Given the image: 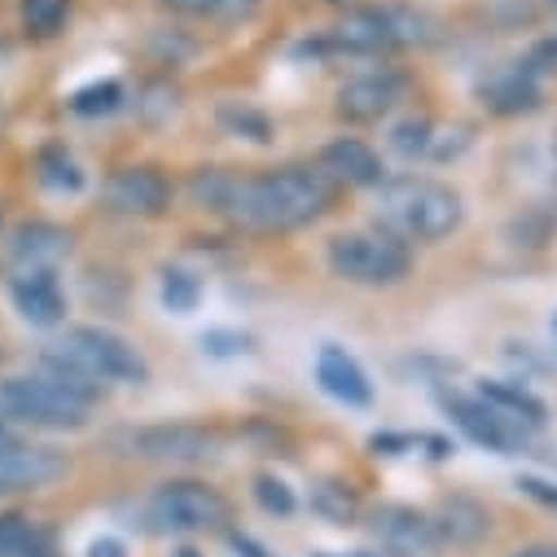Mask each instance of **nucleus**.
<instances>
[{
    "mask_svg": "<svg viewBox=\"0 0 557 557\" xmlns=\"http://www.w3.org/2000/svg\"><path fill=\"white\" fill-rule=\"evenodd\" d=\"M194 202L207 211H220L237 228L250 233H290L325 215L334 185L312 172V168H276L259 176H237V172H198L189 185Z\"/></svg>",
    "mask_w": 557,
    "mask_h": 557,
    "instance_id": "nucleus-1",
    "label": "nucleus"
},
{
    "mask_svg": "<svg viewBox=\"0 0 557 557\" xmlns=\"http://www.w3.org/2000/svg\"><path fill=\"white\" fill-rule=\"evenodd\" d=\"M97 391L101 386H88L58 369L32 377H5L0 382V422L40 426V431H79L97 408Z\"/></svg>",
    "mask_w": 557,
    "mask_h": 557,
    "instance_id": "nucleus-2",
    "label": "nucleus"
},
{
    "mask_svg": "<svg viewBox=\"0 0 557 557\" xmlns=\"http://www.w3.org/2000/svg\"><path fill=\"white\" fill-rule=\"evenodd\" d=\"M377 220L404 242H440L461 224V194L431 176H395L377 185Z\"/></svg>",
    "mask_w": 557,
    "mask_h": 557,
    "instance_id": "nucleus-3",
    "label": "nucleus"
},
{
    "mask_svg": "<svg viewBox=\"0 0 557 557\" xmlns=\"http://www.w3.org/2000/svg\"><path fill=\"white\" fill-rule=\"evenodd\" d=\"M45 369H58V373H71L88 386H101V382H146V360L136 356V347H127L119 334L110 330H97V325H79V330H66L58 343L45 347Z\"/></svg>",
    "mask_w": 557,
    "mask_h": 557,
    "instance_id": "nucleus-4",
    "label": "nucleus"
},
{
    "mask_svg": "<svg viewBox=\"0 0 557 557\" xmlns=\"http://www.w3.org/2000/svg\"><path fill=\"white\" fill-rule=\"evenodd\" d=\"M330 268L351 286H395L408 276L412 255L395 233H343L330 242Z\"/></svg>",
    "mask_w": 557,
    "mask_h": 557,
    "instance_id": "nucleus-5",
    "label": "nucleus"
},
{
    "mask_svg": "<svg viewBox=\"0 0 557 557\" xmlns=\"http://www.w3.org/2000/svg\"><path fill=\"white\" fill-rule=\"evenodd\" d=\"M146 522L163 535H198V531H224L228 500L207 483H163L146 500Z\"/></svg>",
    "mask_w": 557,
    "mask_h": 557,
    "instance_id": "nucleus-6",
    "label": "nucleus"
},
{
    "mask_svg": "<svg viewBox=\"0 0 557 557\" xmlns=\"http://www.w3.org/2000/svg\"><path fill=\"white\" fill-rule=\"evenodd\" d=\"M431 40V23L417 10L382 5V10H356L334 27V49L343 53H386Z\"/></svg>",
    "mask_w": 557,
    "mask_h": 557,
    "instance_id": "nucleus-7",
    "label": "nucleus"
},
{
    "mask_svg": "<svg viewBox=\"0 0 557 557\" xmlns=\"http://www.w3.org/2000/svg\"><path fill=\"white\" fill-rule=\"evenodd\" d=\"M444 408H448V417L453 422L479 444V448H487V453H500V457H513L518 448H527V422H518V417H509L505 408H496V404H487L483 395L479 399H466V395H448L444 399Z\"/></svg>",
    "mask_w": 557,
    "mask_h": 557,
    "instance_id": "nucleus-8",
    "label": "nucleus"
},
{
    "mask_svg": "<svg viewBox=\"0 0 557 557\" xmlns=\"http://www.w3.org/2000/svg\"><path fill=\"white\" fill-rule=\"evenodd\" d=\"M119 444L141 461H211L220 448V440L202 426H146L119 435Z\"/></svg>",
    "mask_w": 557,
    "mask_h": 557,
    "instance_id": "nucleus-9",
    "label": "nucleus"
},
{
    "mask_svg": "<svg viewBox=\"0 0 557 557\" xmlns=\"http://www.w3.org/2000/svg\"><path fill=\"white\" fill-rule=\"evenodd\" d=\"M373 540L391 557H431L444 544V531L426 513L404 509V505H386V509L373 513Z\"/></svg>",
    "mask_w": 557,
    "mask_h": 557,
    "instance_id": "nucleus-10",
    "label": "nucleus"
},
{
    "mask_svg": "<svg viewBox=\"0 0 557 557\" xmlns=\"http://www.w3.org/2000/svg\"><path fill=\"white\" fill-rule=\"evenodd\" d=\"M404 97H408L404 75L369 71V75H356L338 88V114L351 119V123H373V119H386Z\"/></svg>",
    "mask_w": 557,
    "mask_h": 557,
    "instance_id": "nucleus-11",
    "label": "nucleus"
},
{
    "mask_svg": "<svg viewBox=\"0 0 557 557\" xmlns=\"http://www.w3.org/2000/svg\"><path fill=\"white\" fill-rule=\"evenodd\" d=\"M106 202L119 211V215H141V220H154L168 211L172 202V185L163 172L154 168H123L110 176L106 185Z\"/></svg>",
    "mask_w": 557,
    "mask_h": 557,
    "instance_id": "nucleus-12",
    "label": "nucleus"
},
{
    "mask_svg": "<svg viewBox=\"0 0 557 557\" xmlns=\"http://www.w3.org/2000/svg\"><path fill=\"white\" fill-rule=\"evenodd\" d=\"M58 474H62V457H58L53 448L18 444V440L0 444V496L45 487V483H53Z\"/></svg>",
    "mask_w": 557,
    "mask_h": 557,
    "instance_id": "nucleus-13",
    "label": "nucleus"
},
{
    "mask_svg": "<svg viewBox=\"0 0 557 557\" xmlns=\"http://www.w3.org/2000/svg\"><path fill=\"white\" fill-rule=\"evenodd\" d=\"M10 295H14V308L23 312V321H32V325H58L66 312V295L58 286L53 268L18 272L10 282Z\"/></svg>",
    "mask_w": 557,
    "mask_h": 557,
    "instance_id": "nucleus-14",
    "label": "nucleus"
},
{
    "mask_svg": "<svg viewBox=\"0 0 557 557\" xmlns=\"http://www.w3.org/2000/svg\"><path fill=\"white\" fill-rule=\"evenodd\" d=\"M317 382L334 395V399H343V404H351V408H369L373 404V382H369V373L356 364V356H347L343 347H321V356H317Z\"/></svg>",
    "mask_w": 557,
    "mask_h": 557,
    "instance_id": "nucleus-15",
    "label": "nucleus"
},
{
    "mask_svg": "<svg viewBox=\"0 0 557 557\" xmlns=\"http://www.w3.org/2000/svg\"><path fill=\"white\" fill-rule=\"evenodd\" d=\"M321 176L338 185H382V159L356 136H338L321 154Z\"/></svg>",
    "mask_w": 557,
    "mask_h": 557,
    "instance_id": "nucleus-16",
    "label": "nucleus"
},
{
    "mask_svg": "<svg viewBox=\"0 0 557 557\" xmlns=\"http://www.w3.org/2000/svg\"><path fill=\"white\" fill-rule=\"evenodd\" d=\"M66 250H71V237H66L62 228H53V224H23V228L14 233V246H10L18 272L58 268V263L66 259Z\"/></svg>",
    "mask_w": 557,
    "mask_h": 557,
    "instance_id": "nucleus-17",
    "label": "nucleus"
},
{
    "mask_svg": "<svg viewBox=\"0 0 557 557\" xmlns=\"http://www.w3.org/2000/svg\"><path fill=\"white\" fill-rule=\"evenodd\" d=\"M0 557H53V535L23 513H5L0 518Z\"/></svg>",
    "mask_w": 557,
    "mask_h": 557,
    "instance_id": "nucleus-18",
    "label": "nucleus"
},
{
    "mask_svg": "<svg viewBox=\"0 0 557 557\" xmlns=\"http://www.w3.org/2000/svg\"><path fill=\"white\" fill-rule=\"evenodd\" d=\"M172 10L185 14V18H198V23L233 27V23H246L259 10V0H172Z\"/></svg>",
    "mask_w": 557,
    "mask_h": 557,
    "instance_id": "nucleus-19",
    "label": "nucleus"
},
{
    "mask_svg": "<svg viewBox=\"0 0 557 557\" xmlns=\"http://www.w3.org/2000/svg\"><path fill=\"white\" fill-rule=\"evenodd\" d=\"M483 399L505 408L509 417H518V422H527L531 431L544 422V404L535 395H527L522 386H509V382H483Z\"/></svg>",
    "mask_w": 557,
    "mask_h": 557,
    "instance_id": "nucleus-20",
    "label": "nucleus"
},
{
    "mask_svg": "<svg viewBox=\"0 0 557 557\" xmlns=\"http://www.w3.org/2000/svg\"><path fill=\"white\" fill-rule=\"evenodd\" d=\"M23 27H27V36H58L62 32V23H66V14H71V5L66 0H23Z\"/></svg>",
    "mask_w": 557,
    "mask_h": 557,
    "instance_id": "nucleus-21",
    "label": "nucleus"
},
{
    "mask_svg": "<svg viewBox=\"0 0 557 557\" xmlns=\"http://www.w3.org/2000/svg\"><path fill=\"white\" fill-rule=\"evenodd\" d=\"M40 176H45V185L66 189V194L84 189V172H79V163H75L66 150H49V154L40 159Z\"/></svg>",
    "mask_w": 557,
    "mask_h": 557,
    "instance_id": "nucleus-22",
    "label": "nucleus"
},
{
    "mask_svg": "<svg viewBox=\"0 0 557 557\" xmlns=\"http://www.w3.org/2000/svg\"><path fill=\"white\" fill-rule=\"evenodd\" d=\"M119 101H123L119 84H92V88H79L71 97V110L75 114H110V110H119Z\"/></svg>",
    "mask_w": 557,
    "mask_h": 557,
    "instance_id": "nucleus-23",
    "label": "nucleus"
},
{
    "mask_svg": "<svg viewBox=\"0 0 557 557\" xmlns=\"http://www.w3.org/2000/svg\"><path fill=\"white\" fill-rule=\"evenodd\" d=\"M163 304L172 312H194L198 308V282L189 272H168L163 276Z\"/></svg>",
    "mask_w": 557,
    "mask_h": 557,
    "instance_id": "nucleus-24",
    "label": "nucleus"
},
{
    "mask_svg": "<svg viewBox=\"0 0 557 557\" xmlns=\"http://www.w3.org/2000/svg\"><path fill=\"white\" fill-rule=\"evenodd\" d=\"M391 141H395L399 154H422V150L431 146V123H426V119H408V123L395 127Z\"/></svg>",
    "mask_w": 557,
    "mask_h": 557,
    "instance_id": "nucleus-25",
    "label": "nucleus"
},
{
    "mask_svg": "<svg viewBox=\"0 0 557 557\" xmlns=\"http://www.w3.org/2000/svg\"><path fill=\"white\" fill-rule=\"evenodd\" d=\"M259 500H263V509H272V513H290L295 509V496L286 492V483L282 479H259Z\"/></svg>",
    "mask_w": 557,
    "mask_h": 557,
    "instance_id": "nucleus-26",
    "label": "nucleus"
},
{
    "mask_svg": "<svg viewBox=\"0 0 557 557\" xmlns=\"http://www.w3.org/2000/svg\"><path fill=\"white\" fill-rule=\"evenodd\" d=\"M518 487H522L535 505H544V509L557 513V483H544V479H518Z\"/></svg>",
    "mask_w": 557,
    "mask_h": 557,
    "instance_id": "nucleus-27",
    "label": "nucleus"
},
{
    "mask_svg": "<svg viewBox=\"0 0 557 557\" xmlns=\"http://www.w3.org/2000/svg\"><path fill=\"white\" fill-rule=\"evenodd\" d=\"M88 557H127V548H123L114 535H101V540L88 544Z\"/></svg>",
    "mask_w": 557,
    "mask_h": 557,
    "instance_id": "nucleus-28",
    "label": "nucleus"
},
{
    "mask_svg": "<svg viewBox=\"0 0 557 557\" xmlns=\"http://www.w3.org/2000/svg\"><path fill=\"white\" fill-rule=\"evenodd\" d=\"M233 548H237V553H242V557H268V553H263V548H259V544H255V540H242V535H237V540H233Z\"/></svg>",
    "mask_w": 557,
    "mask_h": 557,
    "instance_id": "nucleus-29",
    "label": "nucleus"
},
{
    "mask_svg": "<svg viewBox=\"0 0 557 557\" xmlns=\"http://www.w3.org/2000/svg\"><path fill=\"white\" fill-rule=\"evenodd\" d=\"M513 557H557V544H535V548H522Z\"/></svg>",
    "mask_w": 557,
    "mask_h": 557,
    "instance_id": "nucleus-30",
    "label": "nucleus"
},
{
    "mask_svg": "<svg viewBox=\"0 0 557 557\" xmlns=\"http://www.w3.org/2000/svg\"><path fill=\"white\" fill-rule=\"evenodd\" d=\"M5 440H14V435H10V431H5V422H0V444H5Z\"/></svg>",
    "mask_w": 557,
    "mask_h": 557,
    "instance_id": "nucleus-31",
    "label": "nucleus"
}]
</instances>
